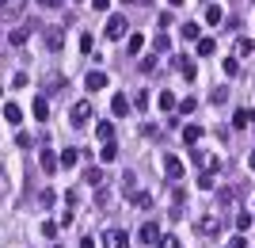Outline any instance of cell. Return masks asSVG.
I'll use <instances>...</instances> for the list:
<instances>
[{
  "mask_svg": "<svg viewBox=\"0 0 255 248\" xmlns=\"http://www.w3.org/2000/svg\"><path fill=\"white\" fill-rule=\"evenodd\" d=\"M194 229H198L202 237H217V233H221V218L217 214H202V218H194Z\"/></svg>",
  "mask_w": 255,
  "mask_h": 248,
  "instance_id": "1",
  "label": "cell"
},
{
  "mask_svg": "<svg viewBox=\"0 0 255 248\" xmlns=\"http://www.w3.org/2000/svg\"><path fill=\"white\" fill-rule=\"evenodd\" d=\"M27 11V0H0V19H19Z\"/></svg>",
  "mask_w": 255,
  "mask_h": 248,
  "instance_id": "2",
  "label": "cell"
},
{
  "mask_svg": "<svg viewBox=\"0 0 255 248\" xmlns=\"http://www.w3.org/2000/svg\"><path fill=\"white\" fill-rule=\"evenodd\" d=\"M107 38H111V42H115V38H122V34H126V15H122V11H115V15H111V19H107Z\"/></svg>",
  "mask_w": 255,
  "mask_h": 248,
  "instance_id": "3",
  "label": "cell"
},
{
  "mask_svg": "<svg viewBox=\"0 0 255 248\" xmlns=\"http://www.w3.org/2000/svg\"><path fill=\"white\" fill-rule=\"evenodd\" d=\"M103 248H129L126 229H107V233H103Z\"/></svg>",
  "mask_w": 255,
  "mask_h": 248,
  "instance_id": "4",
  "label": "cell"
},
{
  "mask_svg": "<svg viewBox=\"0 0 255 248\" xmlns=\"http://www.w3.org/2000/svg\"><path fill=\"white\" fill-rule=\"evenodd\" d=\"M183 172H187V164L168 153V157H164V176H168V180H183Z\"/></svg>",
  "mask_w": 255,
  "mask_h": 248,
  "instance_id": "5",
  "label": "cell"
},
{
  "mask_svg": "<svg viewBox=\"0 0 255 248\" xmlns=\"http://www.w3.org/2000/svg\"><path fill=\"white\" fill-rule=\"evenodd\" d=\"M38 168H42L46 176H53L57 168H61V157H57V153H50V149H42V157H38Z\"/></svg>",
  "mask_w": 255,
  "mask_h": 248,
  "instance_id": "6",
  "label": "cell"
},
{
  "mask_svg": "<svg viewBox=\"0 0 255 248\" xmlns=\"http://www.w3.org/2000/svg\"><path fill=\"white\" fill-rule=\"evenodd\" d=\"M88 119H92V99H80V103H73V122H76V126H84Z\"/></svg>",
  "mask_w": 255,
  "mask_h": 248,
  "instance_id": "7",
  "label": "cell"
},
{
  "mask_svg": "<svg viewBox=\"0 0 255 248\" xmlns=\"http://www.w3.org/2000/svg\"><path fill=\"white\" fill-rule=\"evenodd\" d=\"M84 84H88V92H99V88H107V73L103 69H92V73L84 76Z\"/></svg>",
  "mask_w": 255,
  "mask_h": 248,
  "instance_id": "8",
  "label": "cell"
},
{
  "mask_svg": "<svg viewBox=\"0 0 255 248\" xmlns=\"http://www.w3.org/2000/svg\"><path fill=\"white\" fill-rule=\"evenodd\" d=\"M129 107H133V99H126V96H115V99H111V115H115V119H122Z\"/></svg>",
  "mask_w": 255,
  "mask_h": 248,
  "instance_id": "9",
  "label": "cell"
},
{
  "mask_svg": "<svg viewBox=\"0 0 255 248\" xmlns=\"http://www.w3.org/2000/svg\"><path fill=\"white\" fill-rule=\"evenodd\" d=\"M236 203H240V191H233V187H225V191L217 195V206H225V210H233Z\"/></svg>",
  "mask_w": 255,
  "mask_h": 248,
  "instance_id": "10",
  "label": "cell"
},
{
  "mask_svg": "<svg viewBox=\"0 0 255 248\" xmlns=\"http://www.w3.org/2000/svg\"><path fill=\"white\" fill-rule=\"evenodd\" d=\"M160 237H164V233L156 229V222H145V226H141V241H145V245H156Z\"/></svg>",
  "mask_w": 255,
  "mask_h": 248,
  "instance_id": "11",
  "label": "cell"
},
{
  "mask_svg": "<svg viewBox=\"0 0 255 248\" xmlns=\"http://www.w3.org/2000/svg\"><path fill=\"white\" fill-rule=\"evenodd\" d=\"M171 65H175V69H179V73L187 76V80H194V76H198V69H194V61H191V57H175Z\"/></svg>",
  "mask_w": 255,
  "mask_h": 248,
  "instance_id": "12",
  "label": "cell"
},
{
  "mask_svg": "<svg viewBox=\"0 0 255 248\" xmlns=\"http://www.w3.org/2000/svg\"><path fill=\"white\" fill-rule=\"evenodd\" d=\"M248 122H255V111H248V107H236V115H233V126H236V130H244Z\"/></svg>",
  "mask_w": 255,
  "mask_h": 248,
  "instance_id": "13",
  "label": "cell"
},
{
  "mask_svg": "<svg viewBox=\"0 0 255 248\" xmlns=\"http://www.w3.org/2000/svg\"><path fill=\"white\" fill-rule=\"evenodd\" d=\"M183 203H187V191H183V187H175V191H171V218L183 214Z\"/></svg>",
  "mask_w": 255,
  "mask_h": 248,
  "instance_id": "14",
  "label": "cell"
},
{
  "mask_svg": "<svg viewBox=\"0 0 255 248\" xmlns=\"http://www.w3.org/2000/svg\"><path fill=\"white\" fill-rule=\"evenodd\" d=\"M96 138L103 141V145H107V141H115V122H96Z\"/></svg>",
  "mask_w": 255,
  "mask_h": 248,
  "instance_id": "15",
  "label": "cell"
},
{
  "mask_svg": "<svg viewBox=\"0 0 255 248\" xmlns=\"http://www.w3.org/2000/svg\"><path fill=\"white\" fill-rule=\"evenodd\" d=\"M31 111H34V119H38V122H46V119H50V103H46L42 96H38V99L31 103Z\"/></svg>",
  "mask_w": 255,
  "mask_h": 248,
  "instance_id": "16",
  "label": "cell"
},
{
  "mask_svg": "<svg viewBox=\"0 0 255 248\" xmlns=\"http://www.w3.org/2000/svg\"><path fill=\"white\" fill-rule=\"evenodd\" d=\"M156 103H160V111H175V107H179L175 92H160V99H156Z\"/></svg>",
  "mask_w": 255,
  "mask_h": 248,
  "instance_id": "17",
  "label": "cell"
},
{
  "mask_svg": "<svg viewBox=\"0 0 255 248\" xmlns=\"http://www.w3.org/2000/svg\"><path fill=\"white\" fill-rule=\"evenodd\" d=\"M23 119V111H19V103H4V122H11V126H15V122Z\"/></svg>",
  "mask_w": 255,
  "mask_h": 248,
  "instance_id": "18",
  "label": "cell"
},
{
  "mask_svg": "<svg viewBox=\"0 0 255 248\" xmlns=\"http://www.w3.org/2000/svg\"><path fill=\"white\" fill-rule=\"evenodd\" d=\"M129 199H133V206H141V210H149V206H152V195L149 191H133Z\"/></svg>",
  "mask_w": 255,
  "mask_h": 248,
  "instance_id": "19",
  "label": "cell"
},
{
  "mask_svg": "<svg viewBox=\"0 0 255 248\" xmlns=\"http://www.w3.org/2000/svg\"><path fill=\"white\" fill-rule=\"evenodd\" d=\"M126 50H129V54H141V50H145V34H129Z\"/></svg>",
  "mask_w": 255,
  "mask_h": 248,
  "instance_id": "20",
  "label": "cell"
},
{
  "mask_svg": "<svg viewBox=\"0 0 255 248\" xmlns=\"http://www.w3.org/2000/svg\"><path fill=\"white\" fill-rule=\"evenodd\" d=\"M210 103H213V107H225V103H229V88H213Z\"/></svg>",
  "mask_w": 255,
  "mask_h": 248,
  "instance_id": "21",
  "label": "cell"
},
{
  "mask_svg": "<svg viewBox=\"0 0 255 248\" xmlns=\"http://www.w3.org/2000/svg\"><path fill=\"white\" fill-rule=\"evenodd\" d=\"M198 138H202L198 126H183V141H187V145H198Z\"/></svg>",
  "mask_w": 255,
  "mask_h": 248,
  "instance_id": "22",
  "label": "cell"
},
{
  "mask_svg": "<svg viewBox=\"0 0 255 248\" xmlns=\"http://www.w3.org/2000/svg\"><path fill=\"white\" fill-rule=\"evenodd\" d=\"M99 161H107V164H111V161H118V149H115V141H107L103 149H99Z\"/></svg>",
  "mask_w": 255,
  "mask_h": 248,
  "instance_id": "23",
  "label": "cell"
},
{
  "mask_svg": "<svg viewBox=\"0 0 255 248\" xmlns=\"http://www.w3.org/2000/svg\"><path fill=\"white\" fill-rule=\"evenodd\" d=\"M46 46H50V50H61V31H57V27L46 31Z\"/></svg>",
  "mask_w": 255,
  "mask_h": 248,
  "instance_id": "24",
  "label": "cell"
},
{
  "mask_svg": "<svg viewBox=\"0 0 255 248\" xmlns=\"http://www.w3.org/2000/svg\"><path fill=\"white\" fill-rule=\"evenodd\" d=\"M80 157H84L80 149H65V153H61V164H65V168H73V164L80 161Z\"/></svg>",
  "mask_w": 255,
  "mask_h": 248,
  "instance_id": "25",
  "label": "cell"
},
{
  "mask_svg": "<svg viewBox=\"0 0 255 248\" xmlns=\"http://www.w3.org/2000/svg\"><path fill=\"white\" fill-rule=\"evenodd\" d=\"M198 54H202V57L217 54V42H213V38H198Z\"/></svg>",
  "mask_w": 255,
  "mask_h": 248,
  "instance_id": "26",
  "label": "cell"
},
{
  "mask_svg": "<svg viewBox=\"0 0 255 248\" xmlns=\"http://www.w3.org/2000/svg\"><path fill=\"white\" fill-rule=\"evenodd\" d=\"M198 34H202V27H198V23H183V38H187V42H194Z\"/></svg>",
  "mask_w": 255,
  "mask_h": 248,
  "instance_id": "27",
  "label": "cell"
},
{
  "mask_svg": "<svg viewBox=\"0 0 255 248\" xmlns=\"http://www.w3.org/2000/svg\"><path fill=\"white\" fill-rule=\"evenodd\" d=\"M84 184L99 187V184H103V172H99V168H88V172H84Z\"/></svg>",
  "mask_w": 255,
  "mask_h": 248,
  "instance_id": "28",
  "label": "cell"
},
{
  "mask_svg": "<svg viewBox=\"0 0 255 248\" xmlns=\"http://www.w3.org/2000/svg\"><path fill=\"white\" fill-rule=\"evenodd\" d=\"M240 73V57H225V76H236Z\"/></svg>",
  "mask_w": 255,
  "mask_h": 248,
  "instance_id": "29",
  "label": "cell"
},
{
  "mask_svg": "<svg viewBox=\"0 0 255 248\" xmlns=\"http://www.w3.org/2000/svg\"><path fill=\"white\" fill-rule=\"evenodd\" d=\"M252 50H255V42H252V38H240V42H236V57L252 54Z\"/></svg>",
  "mask_w": 255,
  "mask_h": 248,
  "instance_id": "30",
  "label": "cell"
},
{
  "mask_svg": "<svg viewBox=\"0 0 255 248\" xmlns=\"http://www.w3.org/2000/svg\"><path fill=\"white\" fill-rule=\"evenodd\" d=\"M206 19H210V23H221V19H225V11L217 8V4H210V8H206Z\"/></svg>",
  "mask_w": 255,
  "mask_h": 248,
  "instance_id": "31",
  "label": "cell"
},
{
  "mask_svg": "<svg viewBox=\"0 0 255 248\" xmlns=\"http://www.w3.org/2000/svg\"><path fill=\"white\" fill-rule=\"evenodd\" d=\"M27 34H31V31H27V27H19V31H11L8 38H11V46H23V42H27Z\"/></svg>",
  "mask_w": 255,
  "mask_h": 248,
  "instance_id": "32",
  "label": "cell"
},
{
  "mask_svg": "<svg viewBox=\"0 0 255 248\" xmlns=\"http://www.w3.org/2000/svg\"><path fill=\"white\" fill-rule=\"evenodd\" d=\"M133 107H137V111H149V92H137V96H133Z\"/></svg>",
  "mask_w": 255,
  "mask_h": 248,
  "instance_id": "33",
  "label": "cell"
},
{
  "mask_svg": "<svg viewBox=\"0 0 255 248\" xmlns=\"http://www.w3.org/2000/svg\"><path fill=\"white\" fill-rule=\"evenodd\" d=\"M15 145H19V149H31V145H34V138L27 134V130H19V138H15Z\"/></svg>",
  "mask_w": 255,
  "mask_h": 248,
  "instance_id": "34",
  "label": "cell"
},
{
  "mask_svg": "<svg viewBox=\"0 0 255 248\" xmlns=\"http://www.w3.org/2000/svg\"><path fill=\"white\" fill-rule=\"evenodd\" d=\"M194 107H198V99H191V96H187V99H179V111H183V115H191Z\"/></svg>",
  "mask_w": 255,
  "mask_h": 248,
  "instance_id": "35",
  "label": "cell"
},
{
  "mask_svg": "<svg viewBox=\"0 0 255 248\" xmlns=\"http://www.w3.org/2000/svg\"><path fill=\"white\" fill-rule=\"evenodd\" d=\"M38 229H42V237H57V222H42Z\"/></svg>",
  "mask_w": 255,
  "mask_h": 248,
  "instance_id": "36",
  "label": "cell"
},
{
  "mask_svg": "<svg viewBox=\"0 0 255 248\" xmlns=\"http://www.w3.org/2000/svg\"><path fill=\"white\" fill-rule=\"evenodd\" d=\"M92 46H96V42H92V34H80V54H92Z\"/></svg>",
  "mask_w": 255,
  "mask_h": 248,
  "instance_id": "37",
  "label": "cell"
},
{
  "mask_svg": "<svg viewBox=\"0 0 255 248\" xmlns=\"http://www.w3.org/2000/svg\"><path fill=\"white\" fill-rule=\"evenodd\" d=\"M156 65H160L156 57H145V61H141V73H156Z\"/></svg>",
  "mask_w": 255,
  "mask_h": 248,
  "instance_id": "38",
  "label": "cell"
},
{
  "mask_svg": "<svg viewBox=\"0 0 255 248\" xmlns=\"http://www.w3.org/2000/svg\"><path fill=\"white\" fill-rule=\"evenodd\" d=\"M88 8H92V11H107V8H111V0H88Z\"/></svg>",
  "mask_w": 255,
  "mask_h": 248,
  "instance_id": "39",
  "label": "cell"
},
{
  "mask_svg": "<svg viewBox=\"0 0 255 248\" xmlns=\"http://www.w3.org/2000/svg\"><path fill=\"white\" fill-rule=\"evenodd\" d=\"M8 195V172H4V164H0V199Z\"/></svg>",
  "mask_w": 255,
  "mask_h": 248,
  "instance_id": "40",
  "label": "cell"
},
{
  "mask_svg": "<svg viewBox=\"0 0 255 248\" xmlns=\"http://www.w3.org/2000/svg\"><path fill=\"white\" fill-rule=\"evenodd\" d=\"M156 248H179V241H175V237H160Z\"/></svg>",
  "mask_w": 255,
  "mask_h": 248,
  "instance_id": "41",
  "label": "cell"
},
{
  "mask_svg": "<svg viewBox=\"0 0 255 248\" xmlns=\"http://www.w3.org/2000/svg\"><path fill=\"white\" fill-rule=\"evenodd\" d=\"M236 229H240V233H244V229H252V218L240 214V218H236Z\"/></svg>",
  "mask_w": 255,
  "mask_h": 248,
  "instance_id": "42",
  "label": "cell"
},
{
  "mask_svg": "<svg viewBox=\"0 0 255 248\" xmlns=\"http://www.w3.org/2000/svg\"><path fill=\"white\" fill-rule=\"evenodd\" d=\"M198 187H213V172H202V176H198Z\"/></svg>",
  "mask_w": 255,
  "mask_h": 248,
  "instance_id": "43",
  "label": "cell"
},
{
  "mask_svg": "<svg viewBox=\"0 0 255 248\" xmlns=\"http://www.w3.org/2000/svg\"><path fill=\"white\" fill-rule=\"evenodd\" d=\"M229 248H248V241L244 237H233V245H229Z\"/></svg>",
  "mask_w": 255,
  "mask_h": 248,
  "instance_id": "44",
  "label": "cell"
},
{
  "mask_svg": "<svg viewBox=\"0 0 255 248\" xmlns=\"http://www.w3.org/2000/svg\"><path fill=\"white\" fill-rule=\"evenodd\" d=\"M80 248H96V241H92V237H84V241H80Z\"/></svg>",
  "mask_w": 255,
  "mask_h": 248,
  "instance_id": "45",
  "label": "cell"
},
{
  "mask_svg": "<svg viewBox=\"0 0 255 248\" xmlns=\"http://www.w3.org/2000/svg\"><path fill=\"white\" fill-rule=\"evenodd\" d=\"M38 4H42V8H57V0H38Z\"/></svg>",
  "mask_w": 255,
  "mask_h": 248,
  "instance_id": "46",
  "label": "cell"
},
{
  "mask_svg": "<svg viewBox=\"0 0 255 248\" xmlns=\"http://www.w3.org/2000/svg\"><path fill=\"white\" fill-rule=\"evenodd\" d=\"M248 164H252V172H255V149H252V157H248Z\"/></svg>",
  "mask_w": 255,
  "mask_h": 248,
  "instance_id": "47",
  "label": "cell"
},
{
  "mask_svg": "<svg viewBox=\"0 0 255 248\" xmlns=\"http://www.w3.org/2000/svg\"><path fill=\"white\" fill-rule=\"evenodd\" d=\"M168 4H171V8H179V4H183V0H168Z\"/></svg>",
  "mask_w": 255,
  "mask_h": 248,
  "instance_id": "48",
  "label": "cell"
},
{
  "mask_svg": "<svg viewBox=\"0 0 255 248\" xmlns=\"http://www.w3.org/2000/svg\"><path fill=\"white\" fill-rule=\"evenodd\" d=\"M0 96H4V88H0Z\"/></svg>",
  "mask_w": 255,
  "mask_h": 248,
  "instance_id": "49",
  "label": "cell"
}]
</instances>
